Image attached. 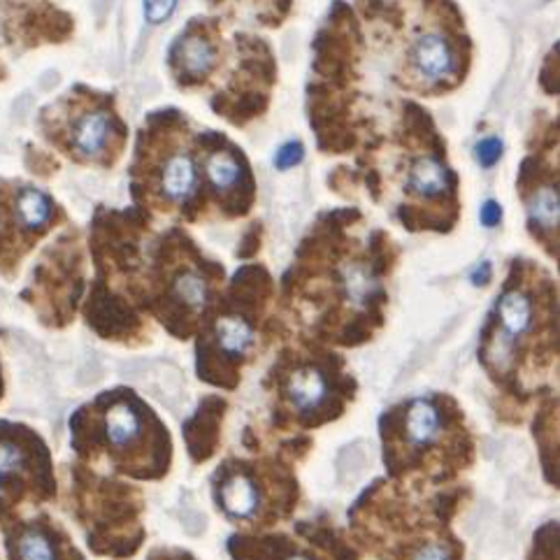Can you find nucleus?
Returning <instances> with one entry per match:
<instances>
[{
	"instance_id": "26",
	"label": "nucleus",
	"mask_w": 560,
	"mask_h": 560,
	"mask_svg": "<svg viewBox=\"0 0 560 560\" xmlns=\"http://www.w3.org/2000/svg\"><path fill=\"white\" fill-rule=\"evenodd\" d=\"M500 219H502V208L495 200H487L481 205V223H483V226L493 229V226H498Z\"/></svg>"
},
{
	"instance_id": "16",
	"label": "nucleus",
	"mask_w": 560,
	"mask_h": 560,
	"mask_svg": "<svg viewBox=\"0 0 560 560\" xmlns=\"http://www.w3.org/2000/svg\"><path fill=\"white\" fill-rule=\"evenodd\" d=\"M175 56L182 70L189 74V78H205V74L214 68V61H217L212 45L198 35L179 40L175 47Z\"/></svg>"
},
{
	"instance_id": "23",
	"label": "nucleus",
	"mask_w": 560,
	"mask_h": 560,
	"mask_svg": "<svg viewBox=\"0 0 560 560\" xmlns=\"http://www.w3.org/2000/svg\"><path fill=\"white\" fill-rule=\"evenodd\" d=\"M303 156H305V147H303L301 142H287V144L277 152L275 163H277L279 171H287V167H293V165L301 163Z\"/></svg>"
},
{
	"instance_id": "8",
	"label": "nucleus",
	"mask_w": 560,
	"mask_h": 560,
	"mask_svg": "<svg viewBox=\"0 0 560 560\" xmlns=\"http://www.w3.org/2000/svg\"><path fill=\"white\" fill-rule=\"evenodd\" d=\"M233 560H361L347 530L335 526L326 512L295 521L293 535L284 530L233 533L226 542Z\"/></svg>"
},
{
	"instance_id": "10",
	"label": "nucleus",
	"mask_w": 560,
	"mask_h": 560,
	"mask_svg": "<svg viewBox=\"0 0 560 560\" xmlns=\"http://www.w3.org/2000/svg\"><path fill=\"white\" fill-rule=\"evenodd\" d=\"M8 560H86L68 528L47 512L0 524Z\"/></svg>"
},
{
	"instance_id": "5",
	"label": "nucleus",
	"mask_w": 560,
	"mask_h": 560,
	"mask_svg": "<svg viewBox=\"0 0 560 560\" xmlns=\"http://www.w3.org/2000/svg\"><path fill=\"white\" fill-rule=\"evenodd\" d=\"M66 510L93 556L128 560L147 542V500L140 487L74 460L66 465Z\"/></svg>"
},
{
	"instance_id": "6",
	"label": "nucleus",
	"mask_w": 560,
	"mask_h": 560,
	"mask_svg": "<svg viewBox=\"0 0 560 560\" xmlns=\"http://www.w3.org/2000/svg\"><path fill=\"white\" fill-rule=\"evenodd\" d=\"M310 351H287L266 388L270 396L272 435L293 438L345 417L357 398V382L342 370L340 359H322Z\"/></svg>"
},
{
	"instance_id": "3",
	"label": "nucleus",
	"mask_w": 560,
	"mask_h": 560,
	"mask_svg": "<svg viewBox=\"0 0 560 560\" xmlns=\"http://www.w3.org/2000/svg\"><path fill=\"white\" fill-rule=\"evenodd\" d=\"M386 477L452 487L477 465V438L463 407L446 394L407 398L380 417Z\"/></svg>"
},
{
	"instance_id": "4",
	"label": "nucleus",
	"mask_w": 560,
	"mask_h": 560,
	"mask_svg": "<svg viewBox=\"0 0 560 560\" xmlns=\"http://www.w3.org/2000/svg\"><path fill=\"white\" fill-rule=\"evenodd\" d=\"M245 444L252 456L223 458L212 472V500L217 512L242 533H268L289 524L301 508L303 491L295 465L310 456L314 440L277 438L270 446L266 435H258L256 444Z\"/></svg>"
},
{
	"instance_id": "21",
	"label": "nucleus",
	"mask_w": 560,
	"mask_h": 560,
	"mask_svg": "<svg viewBox=\"0 0 560 560\" xmlns=\"http://www.w3.org/2000/svg\"><path fill=\"white\" fill-rule=\"evenodd\" d=\"M558 521H547V524L539 528L533 537V547L526 560H558Z\"/></svg>"
},
{
	"instance_id": "7",
	"label": "nucleus",
	"mask_w": 560,
	"mask_h": 560,
	"mask_svg": "<svg viewBox=\"0 0 560 560\" xmlns=\"http://www.w3.org/2000/svg\"><path fill=\"white\" fill-rule=\"evenodd\" d=\"M59 498V477L45 438L31 425L0 419V524Z\"/></svg>"
},
{
	"instance_id": "15",
	"label": "nucleus",
	"mask_w": 560,
	"mask_h": 560,
	"mask_svg": "<svg viewBox=\"0 0 560 560\" xmlns=\"http://www.w3.org/2000/svg\"><path fill=\"white\" fill-rule=\"evenodd\" d=\"M198 182L196 173V163L189 154H175L171 161L165 163L163 173H161V189L171 200H186Z\"/></svg>"
},
{
	"instance_id": "28",
	"label": "nucleus",
	"mask_w": 560,
	"mask_h": 560,
	"mask_svg": "<svg viewBox=\"0 0 560 560\" xmlns=\"http://www.w3.org/2000/svg\"><path fill=\"white\" fill-rule=\"evenodd\" d=\"M5 396V380H3V365H0V400Z\"/></svg>"
},
{
	"instance_id": "1",
	"label": "nucleus",
	"mask_w": 560,
	"mask_h": 560,
	"mask_svg": "<svg viewBox=\"0 0 560 560\" xmlns=\"http://www.w3.org/2000/svg\"><path fill=\"white\" fill-rule=\"evenodd\" d=\"M470 500L468 483L435 489L377 477L351 502L349 537L375 560H465L454 521Z\"/></svg>"
},
{
	"instance_id": "9",
	"label": "nucleus",
	"mask_w": 560,
	"mask_h": 560,
	"mask_svg": "<svg viewBox=\"0 0 560 560\" xmlns=\"http://www.w3.org/2000/svg\"><path fill=\"white\" fill-rule=\"evenodd\" d=\"M56 202L43 189L0 179V275L12 277L22 258L56 221Z\"/></svg>"
},
{
	"instance_id": "13",
	"label": "nucleus",
	"mask_w": 560,
	"mask_h": 560,
	"mask_svg": "<svg viewBox=\"0 0 560 560\" xmlns=\"http://www.w3.org/2000/svg\"><path fill=\"white\" fill-rule=\"evenodd\" d=\"M533 435L539 450V463L551 487L558 489V400L549 398L533 423Z\"/></svg>"
},
{
	"instance_id": "20",
	"label": "nucleus",
	"mask_w": 560,
	"mask_h": 560,
	"mask_svg": "<svg viewBox=\"0 0 560 560\" xmlns=\"http://www.w3.org/2000/svg\"><path fill=\"white\" fill-rule=\"evenodd\" d=\"M208 177L217 189H231L240 179V163L229 152H217L208 161Z\"/></svg>"
},
{
	"instance_id": "11",
	"label": "nucleus",
	"mask_w": 560,
	"mask_h": 560,
	"mask_svg": "<svg viewBox=\"0 0 560 560\" xmlns=\"http://www.w3.org/2000/svg\"><path fill=\"white\" fill-rule=\"evenodd\" d=\"M68 152L82 161H101L115 140V117L105 107H82L70 112L63 124Z\"/></svg>"
},
{
	"instance_id": "24",
	"label": "nucleus",
	"mask_w": 560,
	"mask_h": 560,
	"mask_svg": "<svg viewBox=\"0 0 560 560\" xmlns=\"http://www.w3.org/2000/svg\"><path fill=\"white\" fill-rule=\"evenodd\" d=\"M502 156V142L498 138H487L477 144V161L483 167H491L500 161Z\"/></svg>"
},
{
	"instance_id": "19",
	"label": "nucleus",
	"mask_w": 560,
	"mask_h": 560,
	"mask_svg": "<svg viewBox=\"0 0 560 560\" xmlns=\"http://www.w3.org/2000/svg\"><path fill=\"white\" fill-rule=\"evenodd\" d=\"M530 219L535 226L542 229L558 226V191H553L551 186H545V189H539V194L533 196Z\"/></svg>"
},
{
	"instance_id": "14",
	"label": "nucleus",
	"mask_w": 560,
	"mask_h": 560,
	"mask_svg": "<svg viewBox=\"0 0 560 560\" xmlns=\"http://www.w3.org/2000/svg\"><path fill=\"white\" fill-rule=\"evenodd\" d=\"M415 68L421 78L438 82L454 72V54L442 35H425L415 47Z\"/></svg>"
},
{
	"instance_id": "18",
	"label": "nucleus",
	"mask_w": 560,
	"mask_h": 560,
	"mask_svg": "<svg viewBox=\"0 0 560 560\" xmlns=\"http://www.w3.org/2000/svg\"><path fill=\"white\" fill-rule=\"evenodd\" d=\"M173 295L175 301H179L186 310L198 312L208 305L210 289H208V282H205L198 272H184L175 279Z\"/></svg>"
},
{
	"instance_id": "17",
	"label": "nucleus",
	"mask_w": 560,
	"mask_h": 560,
	"mask_svg": "<svg viewBox=\"0 0 560 560\" xmlns=\"http://www.w3.org/2000/svg\"><path fill=\"white\" fill-rule=\"evenodd\" d=\"M409 186L425 198L438 196L446 189V171L444 165L435 159H421L412 173H409Z\"/></svg>"
},
{
	"instance_id": "2",
	"label": "nucleus",
	"mask_w": 560,
	"mask_h": 560,
	"mask_svg": "<svg viewBox=\"0 0 560 560\" xmlns=\"http://www.w3.org/2000/svg\"><path fill=\"white\" fill-rule=\"evenodd\" d=\"M68 428L70 450L86 468L136 481H161L173 470V435L133 388L103 390L74 409Z\"/></svg>"
},
{
	"instance_id": "22",
	"label": "nucleus",
	"mask_w": 560,
	"mask_h": 560,
	"mask_svg": "<svg viewBox=\"0 0 560 560\" xmlns=\"http://www.w3.org/2000/svg\"><path fill=\"white\" fill-rule=\"evenodd\" d=\"M177 0H144V16L149 24H163L173 14Z\"/></svg>"
},
{
	"instance_id": "12",
	"label": "nucleus",
	"mask_w": 560,
	"mask_h": 560,
	"mask_svg": "<svg viewBox=\"0 0 560 560\" xmlns=\"http://www.w3.org/2000/svg\"><path fill=\"white\" fill-rule=\"evenodd\" d=\"M226 412L229 402L219 396H210L200 400L196 412L184 421L182 438L194 465L210 463L219 454Z\"/></svg>"
},
{
	"instance_id": "25",
	"label": "nucleus",
	"mask_w": 560,
	"mask_h": 560,
	"mask_svg": "<svg viewBox=\"0 0 560 560\" xmlns=\"http://www.w3.org/2000/svg\"><path fill=\"white\" fill-rule=\"evenodd\" d=\"M147 560H198L189 549L182 547H156L147 553Z\"/></svg>"
},
{
	"instance_id": "27",
	"label": "nucleus",
	"mask_w": 560,
	"mask_h": 560,
	"mask_svg": "<svg viewBox=\"0 0 560 560\" xmlns=\"http://www.w3.org/2000/svg\"><path fill=\"white\" fill-rule=\"evenodd\" d=\"M489 277H491V266H489V264H483L481 268H477V270H475V275H472V282H475L477 287H481V284H487V282H489Z\"/></svg>"
}]
</instances>
